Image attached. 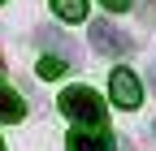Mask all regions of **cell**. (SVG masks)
Wrapping results in <instances>:
<instances>
[{
    "mask_svg": "<svg viewBox=\"0 0 156 151\" xmlns=\"http://www.w3.org/2000/svg\"><path fill=\"white\" fill-rule=\"evenodd\" d=\"M56 104H61V112H65L69 121L87 125V129H100L104 117H108V112H104V99L95 95L91 86H69V91H61V99H56Z\"/></svg>",
    "mask_w": 156,
    "mask_h": 151,
    "instance_id": "obj_1",
    "label": "cell"
},
{
    "mask_svg": "<svg viewBox=\"0 0 156 151\" xmlns=\"http://www.w3.org/2000/svg\"><path fill=\"white\" fill-rule=\"evenodd\" d=\"M87 35H91V48L100 52V56H108V61H113V56H130V52H134V39H130L126 30H117L108 17H95V22L87 26Z\"/></svg>",
    "mask_w": 156,
    "mask_h": 151,
    "instance_id": "obj_2",
    "label": "cell"
},
{
    "mask_svg": "<svg viewBox=\"0 0 156 151\" xmlns=\"http://www.w3.org/2000/svg\"><path fill=\"white\" fill-rule=\"evenodd\" d=\"M108 91H113V104H117V108H126V112H134V108L143 104V86H139V78H134L130 69H113Z\"/></svg>",
    "mask_w": 156,
    "mask_h": 151,
    "instance_id": "obj_3",
    "label": "cell"
},
{
    "mask_svg": "<svg viewBox=\"0 0 156 151\" xmlns=\"http://www.w3.org/2000/svg\"><path fill=\"white\" fill-rule=\"evenodd\" d=\"M65 151H113V134H104V129H87V125H74L69 138H65Z\"/></svg>",
    "mask_w": 156,
    "mask_h": 151,
    "instance_id": "obj_4",
    "label": "cell"
},
{
    "mask_svg": "<svg viewBox=\"0 0 156 151\" xmlns=\"http://www.w3.org/2000/svg\"><path fill=\"white\" fill-rule=\"evenodd\" d=\"M35 43H39V48H48L52 56H65L69 65L78 61V48H74V43H69V39H65V35L56 30V26H39V30H35Z\"/></svg>",
    "mask_w": 156,
    "mask_h": 151,
    "instance_id": "obj_5",
    "label": "cell"
},
{
    "mask_svg": "<svg viewBox=\"0 0 156 151\" xmlns=\"http://www.w3.org/2000/svg\"><path fill=\"white\" fill-rule=\"evenodd\" d=\"M26 117V104H22V95H17V91L9 86V82H0V121H22Z\"/></svg>",
    "mask_w": 156,
    "mask_h": 151,
    "instance_id": "obj_6",
    "label": "cell"
},
{
    "mask_svg": "<svg viewBox=\"0 0 156 151\" xmlns=\"http://www.w3.org/2000/svg\"><path fill=\"white\" fill-rule=\"evenodd\" d=\"M52 13L61 22H83L87 17V0H52Z\"/></svg>",
    "mask_w": 156,
    "mask_h": 151,
    "instance_id": "obj_7",
    "label": "cell"
},
{
    "mask_svg": "<svg viewBox=\"0 0 156 151\" xmlns=\"http://www.w3.org/2000/svg\"><path fill=\"white\" fill-rule=\"evenodd\" d=\"M65 69H69V61H65V56H39V65H35V73H39V78H44V82H52V78H61Z\"/></svg>",
    "mask_w": 156,
    "mask_h": 151,
    "instance_id": "obj_8",
    "label": "cell"
},
{
    "mask_svg": "<svg viewBox=\"0 0 156 151\" xmlns=\"http://www.w3.org/2000/svg\"><path fill=\"white\" fill-rule=\"evenodd\" d=\"M139 22L147 30H156V0H139Z\"/></svg>",
    "mask_w": 156,
    "mask_h": 151,
    "instance_id": "obj_9",
    "label": "cell"
},
{
    "mask_svg": "<svg viewBox=\"0 0 156 151\" xmlns=\"http://www.w3.org/2000/svg\"><path fill=\"white\" fill-rule=\"evenodd\" d=\"M100 5L113 9V13H126V9H130V0H100Z\"/></svg>",
    "mask_w": 156,
    "mask_h": 151,
    "instance_id": "obj_10",
    "label": "cell"
},
{
    "mask_svg": "<svg viewBox=\"0 0 156 151\" xmlns=\"http://www.w3.org/2000/svg\"><path fill=\"white\" fill-rule=\"evenodd\" d=\"M152 95H156V69H152Z\"/></svg>",
    "mask_w": 156,
    "mask_h": 151,
    "instance_id": "obj_11",
    "label": "cell"
},
{
    "mask_svg": "<svg viewBox=\"0 0 156 151\" xmlns=\"http://www.w3.org/2000/svg\"><path fill=\"white\" fill-rule=\"evenodd\" d=\"M0 151H5V143H0Z\"/></svg>",
    "mask_w": 156,
    "mask_h": 151,
    "instance_id": "obj_12",
    "label": "cell"
},
{
    "mask_svg": "<svg viewBox=\"0 0 156 151\" xmlns=\"http://www.w3.org/2000/svg\"><path fill=\"white\" fill-rule=\"evenodd\" d=\"M152 134H156V125H152Z\"/></svg>",
    "mask_w": 156,
    "mask_h": 151,
    "instance_id": "obj_13",
    "label": "cell"
},
{
    "mask_svg": "<svg viewBox=\"0 0 156 151\" xmlns=\"http://www.w3.org/2000/svg\"><path fill=\"white\" fill-rule=\"evenodd\" d=\"M0 5H5V0H0Z\"/></svg>",
    "mask_w": 156,
    "mask_h": 151,
    "instance_id": "obj_14",
    "label": "cell"
}]
</instances>
